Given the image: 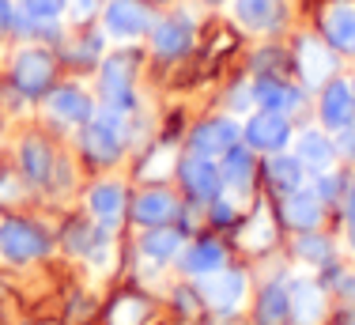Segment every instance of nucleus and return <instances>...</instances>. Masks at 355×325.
<instances>
[{"label":"nucleus","mask_w":355,"mask_h":325,"mask_svg":"<svg viewBox=\"0 0 355 325\" xmlns=\"http://www.w3.org/2000/svg\"><path fill=\"white\" fill-rule=\"evenodd\" d=\"M246 140H250V148H257V151H280V148H287V140H291V125H287V117L276 114V110H261V114H253L246 122Z\"/></svg>","instance_id":"obj_5"},{"label":"nucleus","mask_w":355,"mask_h":325,"mask_svg":"<svg viewBox=\"0 0 355 325\" xmlns=\"http://www.w3.org/2000/svg\"><path fill=\"white\" fill-rule=\"evenodd\" d=\"M200 299H205L212 310H239L242 299H246V276L231 269H216L208 276H200Z\"/></svg>","instance_id":"obj_3"},{"label":"nucleus","mask_w":355,"mask_h":325,"mask_svg":"<svg viewBox=\"0 0 355 325\" xmlns=\"http://www.w3.org/2000/svg\"><path fill=\"white\" fill-rule=\"evenodd\" d=\"M234 144H239V125L227 122V117H216V122L200 125L197 133H193V148H197V156H223V151H231Z\"/></svg>","instance_id":"obj_10"},{"label":"nucleus","mask_w":355,"mask_h":325,"mask_svg":"<svg viewBox=\"0 0 355 325\" xmlns=\"http://www.w3.org/2000/svg\"><path fill=\"white\" fill-rule=\"evenodd\" d=\"M352 95H355V80H352Z\"/></svg>","instance_id":"obj_39"},{"label":"nucleus","mask_w":355,"mask_h":325,"mask_svg":"<svg viewBox=\"0 0 355 325\" xmlns=\"http://www.w3.org/2000/svg\"><path fill=\"white\" fill-rule=\"evenodd\" d=\"M219 174H223L227 185H250V178H253V159H250V151L239 148V144H234L231 151H223V167H219Z\"/></svg>","instance_id":"obj_26"},{"label":"nucleus","mask_w":355,"mask_h":325,"mask_svg":"<svg viewBox=\"0 0 355 325\" xmlns=\"http://www.w3.org/2000/svg\"><path fill=\"white\" fill-rule=\"evenodd\" d=\"M103 99L110 110H132V65L129 57H114L103 65Z\"/></svg>","instance_id":"obj_7"},{"label":"nucleus","mask_w":355,"mask_h":325,"mask_svg":"<svg viewBox=\"0 0 355 325\" xmlns=\"http://www.w3.org/2000/svg\"><path fill=\"white\" fill-rule=\"evenodd\" d=\"M15 197H19V185L12 178H0V201H15Z\"/></svg>","instance_id":"obj_38"},{"label":"nucleus","mask_w":355,"mask_h":325,"mask_svg":"<svg viewBox=\"0 0 355 325\" xmlns=\"http://www.w3.org/2000/svg\"><path fill=\"white\" fill-rule=\"evenodd\" d=\"M83 148H87V156L95 159H117L125 148V122H121V110H110L106 114H95L87 122V133H83Z\"/></svg>","instance_id":"obj_1"},{"label":"nucleus","mask_w":355,"mask_h":325,"mask_svg":"<svg viewBox=\"0 0 355 325\" xmlns=\"http://www.w3.org/2000/svg\"><path fill=\"white\" fill-rule=\"evenodd\" d=\"M295 156H299V162L310 170H333V140L318 129H306L295 140Z\"/></svg>","instance_id":"obj_17"},{"label":"nucleus","mask_w":355,"mask_h":325,"mask_svg":"<svg viewBox=\"0 0 355 325\" xmlns=\"http://www.w3.org/2000/svg\"><path fill=\"white\" fill-rule=\"evenodd\" d=\"M49 114L64 125H87L95 117V106H91V99L80 88H57L49 95Z\"/></svg>","instance_id":"obj_11"},{"label":"nucleus","mask_w":355,"mask_h":325,"mask_svg":"<svg viewBox=\"0 0 355 325\" xmlns=\"http://www.w3.org/2000/svg\"><path fill=\"white\" fill-rule=\"evenodd\" d=\"M64 12V0H23V15H27L31 27H49L57 23Z\"/></svg>","instance_id":"obj_28"},{"label":"nucleus","mask_w":355,"mask_h":325,"mask_svg":"<svg viewBox=\"0 0 355 325\" xmlns=\"http://www.w3.org/2000/svg\"><path fill=\"white\" fill-rule=\"evenodd\" d=\"M287 303H291V322L295 325H321L325 318V295L310 280H295L287 288Z\"/></svg>","instance_id":"obj_9"},{"label":"nucleus","mask_w":355,"mask_h":325,"mask_svg":"<svg viewBox=\"0 0 355 325\" xmlns=\"http://www.w3.org/2000/svg\"><path fill=\"white\" fill-rule=\"evenodd\" d=\"M182 269L189 272V276H208V272H216V269H223V246L219 242H197V246H189L185 250V258H182Z\"/></svg>","instance_id":"obj_22"},{"label":"nucleus","mask_w":355,"mask_h":325,"mask_svg":"<svg viewBox=\"0 0 355 325\" xmlns=\"http://www.w3.org/2000/svg\"><path fill=\"white\" fill-rule=\"evenodd\" d=\"M15 23V12H12V0H0V31H8Z\"/></svg>","instance_id":"obj_37"},{"label":"nucleus","mask_w":355,"mask_h":325,"mask_svg":"<svg viewBox=\"0 0 355 325\" xmlns=\"http://www.w3.org/2000/svg\"><path fill=\"white\" fill-rule=\"evenodd\" d=\"M151 27V15L140 0H110L106 8V31L117 42H132Z\"/></svg>","instance_id":"obj_4"},{"label":"nucleus","mask_w":355,"mask_h":325,"mask_svg":"<svg viewBox=\"0 0 355 325\" xmlns=\"http://www.w3.org/2000/svg\"><path fill=\"white\" fill-rule=\"evenodd\" d=\"M193 46V27L189 23H178V19H166V23H155L151 27V49L159 57H182L185 49Z\"/></svg>","instance_id":"obj_16"},{"label":"nucleus","mask_w":355,"mask_h":325,"mask_svg":"<svg viewBox=\"0 0 355 325\" xmlns=\"http://www.w3.org/2000/svg\"><path fill=\"white\" fill-rule=\"evenodd\" d=\"M295 253H299L302 261H310V265H321L329 258V242L318 238V235H310V231H302V238L295 242Z\"/></svg>","instance_id":"obj_32"},{"label":"nucleus","mask_w":355,"mask_h":325,"mask_svg":"<svg viewBox=\"0 0 355 325\" xmlns=\"http://www.w3.org/2000/svg\"><path fill=\"white\" fill-rule=\"evenodd\" d=\"M140 246H144V253H148L151 261H171V258L182 253V235L171 231V227H151Z\"/></svg>","instance_id":"obj_23"},{"label":"nucleus","mask_w":355,"mask_h":325,"mask_svg":"<svg viewBox=\"0 0 355 325\" xmlns=\"http://www.w3.org/2000/svg\"><path fill=\"white\" fill-rule=\"evenodd\" d=\"M250 95L257 106H265V110H276V114H284V110H295L302 102V95L295 88H284L280 80H257L250 88Z\"/></svg>","instance_id":"obj_20"},{"label":"nucleus","mask_w":355,"mask_h":325,"mask_svg":"<svg viewBox=\"0 0 355 325\" xmlns=\"http://www.w3.org/2000/svg\"><path fill=\"white\" fill-rule=\"evenodd\" d=\"M0 253L8 261L23 265V261H35L46 253V235L35 224H23V219H8L0 224Z\"/></svg>","instance_id":"obj_2"},{"label":"nucleus","mask_w":355,"mask_h":325,"mask_svg":"<svg viewBox=\"0 0 355 325\" xmlns=\"http://www.w3.org/2000/svg\"><path fill=\"white\" fill-rule=\"evenodd\" d=\"M64 8H69V15H72L76 23H83V19H91V15H95L98 0H64Z\"/></svg>","instance_id":"obj_33"},{"label":"nucleus","mask_w":355,"mask_h":325,"mask_svg":"<svg viewBox=\"0 0 355 325\" xmlns=\"http://www.w3.org/2000/svg\"><path fill=\"white\" fill-rule=\"evenodd\" d=\"M284 216H287V224H291L295 231H314L321 224V197L318 193H306V190L287 193Z\"/></svg>","instance_id":"obj_18"},{"label":"nucleus","mask_w":355,"mask_h":325,"mask_svg":"<svg viewBox=\"0 0 355 325\" xmlns=\"http://www.w3.org/2000/svg\"><path fill=\"white\" fill-rule=\"evenodd\" d=\"M355 117V95L348 83L333 80L325 88V95H321V122L329 125V129H344V125H352Z\"/></svg>","instance_id":"obj_14"},{"label":"nucleus","mask_w":355,"mask_h":325,"mask_svg":"<svg viewBox=\"0 0 355 325\" xmlns=\"http://www.w3.org/2000/svg\"><path fill=\"white\" fill-rule=\"evenodd\" d=\"M132 216H137L140 227H163L166 219L174 216V201L171 193H144L132 204Z\"/></svg>","instance_id":"obj_21"},{"label":"nucleus","mask_w":355,"mask_h":325,"mask_svg":"<svg viewBox=\"0 0 355 325\" xmlns=\"http://www.w3.org/2000/svg\"><path fill=\"white\" fill-rule=\"evenodd\" d=\"M148 314V306L140 299H117V306L110 310V325H140V318Z\"/></svg>","instance_id":"obj_31"},{"label":"nucleus","mask_w":355,"mask_h":325,"mask_svg":"<svg viewBox=\"0 0 355 325\" xmlns=\"http://www.w3.org/2000/svg\"><path fill=\"white\" fill-rule=\"evenodd\" d=\"M182 182L189 197H197V201H216L219 197V185H223V174H219V167H212V159L208 156H193L182 162Z\"/></svg>","instance_id":"obj_8"},{"label":"nucleus","mask_w":355,"mask_h":325,"mask_svg":"<svg viewBox=\"0 0 355 325\" xmlns=\"http://www.w3.org/2000/svg\"><path fill=\"white\" fill-rule=\"evenodd\" d=\"M19 156H23V170H27L31 182L46 185L49 182V170H53V151H49L46 144H38V140H27L19 148Z\"/></svg>","instance_id":"obj_24"},{"label":"nucleus","mask_w":355,"mask_h":325,"mask_svg":"<svg viewBox=\"0 0 355 325\" xmlns=\"http://www.w3.org/2000/svg\"><path fill=\"white\" fill-rule=\"evenodd\" d=\"M15 88L27 91V95H38V91L49 88V76H53V57L46 53V49H23L19 57H15Z\"/></svg>","instance_id":"obj_6"},{"label":"nucleus","mask_w":355,"mask_h":325,"mask_svg":"<svg viewBox=\"0 0 355 325\" xmlns=\"http://www.w3.org/2000/svg\"><path fill=\"white\" fill-rule=\"evenodd\" d=\"M336 193H340V178H336L333 170H321V182H318V197H321V201H333Z\"/></svg>","instance_id":"obj_34"},{"label":"nucleus","mask_w":355,"mask_h":325,"mask_svg":"<svg viewBox=\"0 0 355 325\" xmlns=\"http://www.w3.org/2000/svg\"><path fill=\"white\" fill-rule=\"evenodd\" d=\"M321 31H325L329 46L355 49V4H329L321 12Z\"/></svg>","instance_id":"obj_13"},{"label":"nucleus","mask_w":355,"mask_h":325,"mask_svg":"<svg viewBox=\"0 0 355 325\" xmlns=\"http://www.w3.org/2000/svg\"><path fill=\"white\" fill-rule=\"evenodd\" d=\"M333 148L340 151L344 159H355V129H352V125H344V129H340V136L333 140Z\"/></svg>","instance_id":"obj_35"},{"label":"nucleus","mask_w":355,"mask_h":325,"mask_svg":"<svg viewBox=\"0 0 355 325\" xmlns=\"http://www.w3.org/2000/svg\"><path fill=\"white\" fill-rule=\"evenodd\" d=\"M268 178H272V185H280L284 193H295V190H302L306 167L299 162V156H276L268 162Z\"/></svg>","instance_id":"obj_25"},{"label":"nucleus","mask_w":355,"mask_h":325,"mask_svg":"<svg viewBox=\"0 0 355 325\" xmlns=\"http://www.w3.org/2000/svg\"><path fill=\"white\" fill-rule=\"evenodd\" d=\"M272 216H268L265 208L257 212V216L250 219V227L242 231V246H250V250H265V246H272Z\"/></svg>","instance_id":"obj_29"},{"label":"nucleus","mask_w":355,"mask_h":325,"mask_svg":"<svg viewBox=\"0 0 355 325\" xmlns=\"http://www.w3.org/2000/svg\"><path fill=\"white\" fill-rule=\"evenodd\" d=\"M171 167H178V151L171 148V144H163V148H155L148 159H144L140 174H144V178H151V182H159V178L171 174Z\"/></svg>","instance_id":"obj_30"},{"label":"nucleus","mask_w":355,"mask_h":325,"mask_svg":"<svg viewBox=\"0 0 355 325\" xmlns=\"http://www.w3.org/2000/svg\"><path fill=\"white\" fill-rule=\"evenodd\" d=\"M87 208L95 219H103V224H117L125 212V190L117 182H98L95 190L87 193Z\"/></svg>","instance_id":"obj_19"},{"label":"nucleus","mask_w":355,"mask_h":325,"mask_svg":"<svg viewBox=\"0 0 355 325\" xmlns=\"http://www.w3.org/2000/svg\"><path fill=\"white\" fill-rule=\"evenodd\" d=\"M333 68H336V57L329 53V46H321L318 38H302L299 42V72H302V80H306L310 88L325 83L329 76H333Z\"/></svg>","instance_id":"obj_12"},{"label":"nucleus","mask_w":355,"mask_h":325,"mask_svg":"<svg viewBox=\"0 0 355 325\" xmlns=\"http://www.w3.org/2000/svg\"><path fill=\"white\" fill-rule=\"evenodd\" d=\"M284 318H291V303H287V288H268L261 295V325H284Z\"/></svg>","instance_id":"obj_27"},{"label":"nucleus","mask_w":355,"mask_h":325,"mask_svg":"<svg viewBox=\"0 0 355 325\" xmlns=\"http://www.w3.org/2000/svg\"><path fill=\"white\" fill-rule=\"evenodd\" d=\"M348 246L355 250V182L348 185Z\"/></svg>","instance_id":"obj_36"},{"label":"nucleus","mask_w":355,"mask_h":325,"mask_svg":"<svg viewBox=\"0 0 355 325\" xmlns=\"http://www.w3.org/2000/svg\"><path fill=\"white\" fill-rule=\"evenodd\" d=\"M231 12L246 31H272V27H280V19H284L280 0H234Z\"/></svg>","instance_id":"obj_15"}]
</instances>
